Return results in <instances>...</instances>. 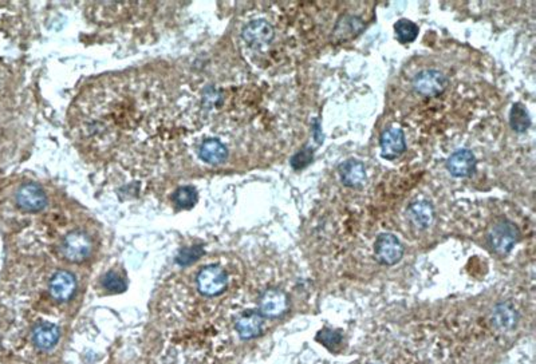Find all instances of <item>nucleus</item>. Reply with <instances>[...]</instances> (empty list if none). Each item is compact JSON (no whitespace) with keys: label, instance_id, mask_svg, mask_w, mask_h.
Masks as SVG:
<instances>
[{"label":"nucleus","instance_id":"obj_20","mask_svg":"<svg viewBox=\"0 0 536 364\" xmlns=\"http://www.w3.org/2000/svg\"><path fill=\"white\" fill-rule=\"evenodd\" d=\"M396 37L401 43H412L418 37V27L412 20L399 19L394 26Z\"/></svg>","mask_w":536,"mask_h":364},{"label":"nucleus","instance_id":"obj_6","mask_svg":"<svg viewBox=\"0 0 536 364\" xmlns=\"http://www.w3.org/2000/svg\"><path fill=\"white\" fill-rule=\"evenodd\" d=\"M289 308V297L276 288H270L263 292L259 301V312L263 318H279Z\"/></svg>","mask_w":536,"mask_h":364},{"label":"nucleus","instance_id":"obj_17","mask_svg":"<svg viewBox=\"0 0 536 364\" xmlns=\"http://www.w3.org/2000/svg\"><path fill=\"white\" fill-rule=\"evenodd\" d=\"M59 335H61L59 328L56 324L51 323H42L37 325L32 334L35 344L42 350H49L54 347L59 339Z\"/></svg>","mask_w":536,"mask_h":364},{"label":"nucleus","instance_id":"obj_5","mask_svg":"<svg viewBox=\"0 0 536 364\" xmlns=\"http://www.w3.org/2000/svg\"><path fill=\"white\" fill-rule=\"evenodd\" d=\"M92 249H93V244L90 237L80 230L71 232L65 237L62 243L63 256L73 263H81L83 260H86L90 256Z\"/></svg>","mask_w":536,"mask_h":364},{"label":"nucleus","instance_id":"obj_4","mask_svg":"<svg viewBox=\"0 0 536 364\" xmlns=\"http://www.w3.org/2000/svg\"><path fill=\"white\" fill-rule=\"evenodd\" d=\"M448 86L447 77L437 70H424L413 80V89L423 96H436L445 92Z\"/></svg>","mask_w":536,"mask_h":364},{"label":"nucleus","instance_id":"obj_13","mask_svg":"<svg viewBox=\"0 0 536 364\" xmlns=\"http://www.w3.org/2000/svg\"><path fill=\"white\" fill-rule=\"evenodd\" d=\"M435 218L432 203L420 200L411 203L408 208V220L416 230H426Z\"/></svg>","mask_w":536,"mask_h":364},{"label":"nucleus","instance_id":"obj_24","mask_svg":"<svg viewBox=\"0 0 536 364\" xmlns=\"http://www.w3.org/2000/svg\"><path fill=\"white\" fill-rule=\"evenodd\" d=\"M200 255H201V249L199 251V246L189 248V251L185 249L180 255L179 263L181 265H188V264H191L193 261H196Z\"/></svg>","mask_w":536,"mask_h":364},{"label":"nucleus","instance_id":"obj_15","mask_svg":"<svg viewBox=\"0 0 536 364\" xmlns=\"http://www.w3.org/2000/svg\"><path fill=\"white\" fill-rule=\"evenodd\" d=\"M492 325L500 332H509L515 328L518 322V312L509 303H500L495 307L491 318Z\"/></svg>","mask_w":536,"mask_h":364},{"label":"nucleus","instance_id":"obj_11","mask_svg":"<svg viewBox=\"0 0 536 364\" xmlns=\"http://www.w3.org/2000/svg\"><path fill=\"white\" fill-rule=\"evenodd\" d=\"M263 319L264 318L261 316V312L248 310L239 315V318L235 322V330L242 339L248 340L256 337L261 335L263 331Z\"/></svg>","mask_w":536,"mask_h":364},{"label":"nucleus","instance_id":"obj_14","mask_svg":"<svg viewBox=\"0 0 536 364\" xmlns=\"http://www.w3.org/2000/svg\"><path fill=\"white\" fill-rule=\"evenodd\" d=\"M199 157L206 163L219 165L228 158V149L219 139L209 138L201 142L199 149Z\"/></svg>","mask_w":536,"mask_h":364},{"label":"nucleus","instance_id":"obj_22","mask_svg":"<svg viewBox=\"0 0 536 364\" xmlns=\"http://www.w3.org/2000/svg\"><path fill=\"white\" fill-rule=\"evenodd\" d=\"M314 158V151L311 148H303L302 150H299L297 154L292 156L291 158V166L295 169V170H301L304 169L306 166H308Z\"/></svg>","mask_w":536,"mask_h":364},{"label":"nucleus","instance_id":"obj_16","mask_svg":"<svg viewBox=\"0 0 536 364\" xmlns=\"http://www.w3.org/2000/svg\"><path fill=\"white\" fill-rule=\"evenodd\" d=\"M339 175L346 187L358 188L366 180V170L362 162L357 160H347L339 166Z\"/></svg>","mask_w":536,"mask_h":364},{"label":"nucleus","instance_id":"obj_10","mask_svg":"<svg viewBox=\"0 0 536 364\" xmlns=\"http://www.w3.org/2000/svg\"><path fill=\"white\" fill-rule=\"evenodd\" d=\"M447 168L454 177H468L476 169V157L470 150L460 149L448 158Z\"/></svg>","mask_w":536,"mask_h":364},{"label":"nucleus","instance_id":"obj_23","mask_svg":"<svg viewBox=\"0 0 536 364\" xmlns=\"http://www.w3.org/2000/svg\"><path fill=\"white\" fill-rule=\"evenodd\" d=\"M104 287L109 292H124L126 284H125L123 276H120L117 272L111 270L109 273H106V276L104 277Z\"/></svg>","mask_w":536,"mask_h":364},{"label":"nucleus","instance_id":"obj_1","mask_svg":"<svg viewBox=\"0 0 536 364\" xmlns=\"http://www.w3.org/2000/svg\"><path fill=\"white\" fill-rule=\"evenodd\" d=\"M230 287V273L219 263L206 264L196 275V288L206 297L220 296Z\"/></svg>","mask_w":536,"mask_h":364},{"label":"nucleus","instance_id":"obj_7","mask_svg":"<svg viewBox=\"0 0 536 364\" xmlns=\"http://www.w3.org/2000/svg\"><path fill=\"white\" fill-rule=\"evenodd\" d=\"M274 27L264 19H256L249 22L242 31L243 41L246 42L249 47L255 49L268 44L274 39Z\"/></svg>","mask_w":536,"mask_h":364},{"label":"nucleus","instance_id":"obj_3","mask_svg":"<svg viewBox=\"0 0 536 364\" xmlns=\"http://www.w3.org/2000/svg\"><path fill=\"white\" fill-rule=\"evenodd\" d=\"M374 256L380 264L392 267L404 256V246L394 234L382 233L374 243Z\"/></svg>","mask_w":536,"mask_h":364},{"label":"nucleus","instance_id":"obj_25","mask_svg":"<svg viewBox=\"0 0 536 364\" xmlns=\"http://www.w3.org/2000/svg\"><path fill=\"white\" fill-rule=\"evenodd\" d=\"M369 364H375V363H369Z\"/></svg>","mask_w":536,"mask_h":364},{"label":"nucleus","instance_id":"obj_18","mask_svg":"<svg viewBox=\"0 0 536 364\" xmlns=\"http://www.w3.org/2000/svg\"><path fill=\"white\" fill-rule=\"evenodd\" d=\"M362 28H363L362 19H359L357 16H344L337 23L335 30H334V35L338 39H349V38L359 34L362 31Z\"/></svg>","mask_w":536,"mask_h":364},{"label":"nucleus","instance_id":"obj_21","mask_svg":"<svg viewBox=\"0 0 536 364\" xmlns=\"http://www.w3.org/2000/svg\"><path fill=\"white\" fill-rule=\"evenodd\" d=\"M172 200L181 209H189L197 203V192L192 187H181L173 193Z\"/></svg>","mask_w":536,"mask_h":364},{"label":"nucleus","instance_id":"obj_9","mask_svg":"<svg viewBox=\"0 0 536 364\" xmlns=\"http://www.w3.org/2000/svg\"><path fill=\"white\" fill-rule=\"evenodd\" d=\"M380 146H381V154L384 158L386 160L397 158L406 149L404 132L399 127L386 129L380 138Z\"/></svg>","mask_w":536,"mask_h":364},{"label":"nucleus","instance_id":"obj_19","mask_svg":"<svg viewBox=\"0 0 536 364\" xmlns=\"http://www.w3.org/2000/svg\"><path fill=\"white\" fill-rule=\"evenodd\" d=\"M509 125L516 133H524L531 126V118L528 111L522 103H515L509 113Z\"/></svg>","mask_w":536,"mask_h":364},{"label":"nucleus","instance_id":"obj_2","mask_svg":"<svg viewBox=\"0 0 536 364\" xmlns=\"http://www.w3.org/2000/svg\"><path fill=\"white\" fill-rule=\"evenodd\" d=\"M521 233L516 225L509 220H500L488 233V241L491 248L500 253L507 255L519 241Z\"/></svg>","mask_w":536,"mask_h":364},{"label":"nucleus","instance_id":"obj_8","mask_svg":"<svg viewBox=\"0 0 536 364\" xmlns=\"http://www.w3.org/2000/svg\"><path fill=\"white\" fill-rule=\"evenodd\" d=\"M16 203L20 209L35 213L42 211L46 203L47 197L39 185L37 184H26L16 193Z\"/></svg>","mask_w":536,"mask_h":364},{"label":"nucleus","instance_id":"obj_12","mask_svg":"<svg viewBox=\"0 0 536 364\" xmlns=\"http://www.w3.org/2000/svg\"><path fill=\"white\" fill-rule=\"evenodd\" d=\"M77 289L75 277L68 272L61 270L56 273V276L50 282V294L58 301H66L74 295Z\"/></svg>","mask_w":536,"mask_h":364}]
</instances>
